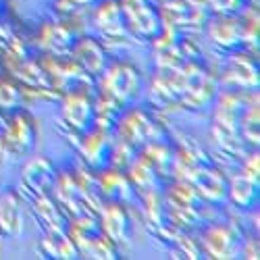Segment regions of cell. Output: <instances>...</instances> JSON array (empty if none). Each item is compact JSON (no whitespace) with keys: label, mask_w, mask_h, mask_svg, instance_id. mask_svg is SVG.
Here are the masks:
<instances>
[{"label":"cell","mask_w":260,"mask_h":260,"mask_svg":"<svg viewBox=\"0 0 260 260\" xmlns=\"http://www.w3.org/2000/svg\"><path fill=\"white\" fill-rule=\"evenodd\" d=\"M36 142V127L34 119L25 113L0 111V154H9L11 158L23 156L29 152Z\"/></svg>","instance_id":"6da1fadb"},{"label":"cell","mask_w":260,"mask_h":260,"mask_svg":"<svg viewBox=\"0 0 260 260\" xmlns=\"http://www.w3.org/2000/svg\"><path fill=\"white\" fill-rule=\"evenodd\" d=\"M121 9L125 17V25L132 31H136L142 38H154V40L160 36L165 21L158 17L154 9L146 5V0H123Z\"/></svg>","instance_id":"7a4b0ae2"},{"label":"cell","mask_w":260,"mask_h":260,"mask_svg":"<svg viewBox=\"0 0 260 260\" xmlns=\"http://www.w3.org/2000/svg\"><path fill=\"white\" fill-rule=\"evenodd\" d=\"M104 83H102V92L115 98L117 102L125 104L129 102L140 88V73L136 67L127 62H117L113 64L108 71H104Z\"/></svg>","instance_id":"3957f363"},{"label":"cell","mask_w":260,"mask_h":260,"mask_svg":"<svg viewBox=\"0 0 260 260\" xmlns=\"http://www.w3.org/2000/svg\"><path fill=\"white\" fill-rule=\"evenodd\" d=\"M62 121L69 129L85 134L94 123V102L88 92H71L62 104Z\"/></svg>","instance_id":"277c9868"},{"label":"cell","mask_w":260,"mask_h":260,"mask_svg":"<svg viewBox=\"0 0 260 260\" xmlns=\"http://www.w3.org/2000/svg\"><path fill=\"white\" fill-rule=\"evenodd\" d=\"M119 134H121V142L125 144H146L152 142L156 127L152 125V121L148 119L146 113L142 111H129L127 115L119 117Z\"/></svg>","instance_id":"5b68a950"},{"label":"cell","mask_w":260,"mask_h":260,"mask_svg":"<svg viewBox=\"0 0 260 260\" xmlns=\"http://www.w3.org/2000/svg\"><path fill=\"white\" fill-rule=\"evenodd\" d=\"M71 58L81 67L83 73L100 75L106 69V56L104 48L98 44L94 38H81L77 40L71 48Z\"/></svg>","instance_id":"8992f818"},{"label":"cell","mask_w":260,"mask_h":260,"mask_svg":"<svg viewBox=\"0 0 260 260\" xmlns=\"http://www.w3.org/2000/svg\"><path fill=\"white\" fill-rule=\"evenodd\" d=\"M96 27L108 40L121 38L127 29L121 3H117V0H104L96 11Z\"/></svg>","instance_id":"52a82bcc"},{"label":"cell","mask_w":260,"mask_h":260,"mask_svg":"<svg viewBox=\"0 0 260 260\" xmlns=\"http://www.w3.org/2000/svg\"><path fill=\"white\" fill-rule=\"evenodd\" d=\"M23 181L29 189H34L38 196H46L48 189L56 183V173L50 160L46 158H34L27 162L25 173H23Z\"/></svg>","instance_id":"ba28073f"},{"label":"cell","mask_w":260,"mask_h":260,"mask_svg":"<svg viewBox=\"0 0 260 260\" xmlns=\"http://www.w3.org/2000/svg\"><path fill=\"white\" fill-rule=\"evenodd\" d=\"M204 244L214 258H233L240 248V242L229 227H212L204 235Z\"/></svg>","instance_id":"9c48e42d"},{"label":"cell","mask_w":260,"mask_h":260,"mask_svg":"<svg viewBox=\"0 0 260 260\" xmlns=\"http://www.w3.org/2000/svg\"><path fill=\"white\" fill-rule=\"evenodd\" d=\"M40 40H42V48L48 50L50 54L54 56H67L71 54V48H73V36L71 31L56 23V25H46L40 34Z\"/></svg>","instance_id":"30bf717a"},{"label":"cell","mask_w":260,"mask_h":260,"mask_svg":"<svg viewBox=\"0 0 260 260\" xmlns=\"http://www.w3.org/2000/svg\"><path fill=\"white\" fill-rule=\"evenodd\" d=\"M0 231L9 237H17L23 231V223H21V206L17 193L9 191L0 198Z\"/></svg>","instance_id":"8fae6325"},{"label":"cell","mask_w":260,"mask_h":260,"mask_svg":"<svg viewBox=\"0 0 260 260\" xmlns=\"http://www.w3.org/2000/svg\"><path fill=\"white\" fill-rule=\"evenodd\" d=\"M127 214L119 202L108 204L102 210V231L111 242H123L127 237Z\"/></svg>","instance_id":"7c38bea8"},{"label":"cell","mask_w":260,"mask_h":260,"mask_svg":"<svg viewBox=\"0 0 260 260\" xmlns=\"http://www.w3.org/2000/svg\"><path fill=\"white\" fill-rule=\"evenodd\" d=\"M193 189H200L208 200H221L225 198V179L221 177L219 171L214 169H200L196 171V175H193Z\"/></svg>","instance_id":"4fadbf2b"},{"label":"cell","mask_w":260,"mask_h":260,"mask_svg":"<svg viewBox=\"0 0 260 260\" xmlns=\"http://www.w3.org/2000/svg\"><path fill=\"white\" fill-rule=\"evenodd\" d=\"M98 187L102 189L104 196L111 198L113 202H123L129 198V193H132V183H129L127 177L119 171H104L98 179Z\"/></svg>","instance_id":"5bb4252c"},{"label":"cell","mask_w":260,"mask_h":260,"mask_svg":"<svg viewBox=\"0 0 260 260\" xmlns=\"http://www.w3.org/2000/svg\"><path fill=\"white\" fill-rule=\"evenodd\" d=\"M106 140H108V132L104 129H94V132H85V140L81 144V150H83V156L90 165H98L102 160V156L106 154Z\"/></svg>","instance_id":"9a60e30c"},{"label":"cell","mask_w":260,"mask_h":260,"mask_svg":"<svg viewBox=\"0 0 260 260\" xmlns=\"http://www.w3.org/2000/svg\"><path fill=\"white\" fill-rule=\"evenodd\" d=\"M229 189H231V198L237 204L240 206H250L254 202V198H256V193H258V179L242 173V175L233 181V185Z\"/></svg>","instance_id":"2e32d148"},{"label":"cell","mask_w":260,"mask_h":260,"mask_svg":"<svg viewBox=\"0 0 260 260\" xmlns=\"http://www.w3.org/2000/svg\"><path fill=\"white\" fill-rule=\"evenodd\" d=\"M21 102H23V90H19L11 79L0 77V111H13Z\"/></svg>","instance_id":"e0dca14e"}]
</instances>
